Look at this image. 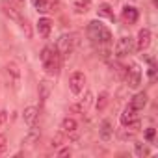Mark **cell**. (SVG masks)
I'll return each mask as SVG.
<instances>
[{
	"instance_id": "6da1fadb",
	"label": "cell",
	"mask_w": 158,
	"mask_h": 158,
	"mask_svg": "<svg viewBox=\"0 0 158 158\" xmlns=\"http://www.w3.org/2000/svg\"><path fill=\"white\" fill-rule=\"evenodd\" d=\"M86 34H88V37L91 39L93 45L108 47V45L112 43V32H110L101 21H91V23H88Z\"/></svg>"
},
{
	"instance_id": "7a4b0ae2",
	"label": "cell",
	"mask_w": 158,
	"mask_h": 158,
	"mask_svg": "<svg viewBox=\"0 0 158 158\" xmlns=\"http://www.w3.org/2000/svg\"><path fill=\"white\" fill-rule=\"evenodd\" d=\"M41 65L45 69L47 74L50 76H58L60 69H61V58L56 50V47H45L41 50Z\"/></svg>"
},
{
	"instance_id": "3957f363",
	"label": "cell",
	"mask_w": 158,
	"mask_h": 158,
	"mask_svg": "<svg viewBox=\"0 0 158 158\" xmlns=\"http://www.w3.org/2000/svg\"><path fill=\"white\" fill-rule=\"evenodd\" d=\"M2 71H4V76H6L8 86L13 91H19L21 89V69H19V65L15 61H8Z\"/></svg>"
},
{
	"instance_id": "277c9868",
	"label": "cell",
	"mask_w": 158,
	"mask_h": 158,
	"mask_svg": "<svg viewBox=\"0 0 158 158\" xmlns=\"http://www.w3.org/2000/svg\"><path fill=\"white\" fill-rule=\"evenodd\" d=\"M123 80H125L127 88H130V89H136L141 84V69H139L138 63H132L130 67H125Z\"/></svg>"
},
{
	"instance_id": "5b68a950",
	"label": "cell",
	"mask_w": 158,
	"mask_h": 158,
	"mask_svg": "<svg viewBox=\"0 0 158 158\" xmlns=\"http://www.w3.org/2000/svg\"><path fill=\"white\" fill-rule=\"evenodd\" d=\"M73 48H74V35H73V34H63V35H60V39H58V43H56V50H58L60 58H61V60L67 58V56L73 52Z\"/></svg>"
},
{
	"instance_id": "8992f818",
	"label": "cell",
	"mask_w": 158,
	"mask_h": 158,
	"mask_svg": "<svg viewBox=\"0 0 158 158\" xmlns=\"http://www.w3.org/2000/svg\"><path fill=\"white\" fill-rule=\"evenodd\" d=\"M134 50H136V43H134V39H132L130 35L121 37V39L117 41V45H115V56H117V58L130 56Z\"/></svg>"
},
{
	"instance_id": "52a82bcc",
	"label": "cell",
	"mask_w": 158,
	"mask_h": 158,
	"mask_svg": "<svg viewBox=\"0 0 158 158\" xmlns=\"http://www.w3.org/2000/svg\"><path fill=\"white\" fill-rule=\"evenodd\" d=\"M84 86H86V74L80 73V71H76L71 74L69 78V89L73 95H80L84 91Z\"/></svg>"
},
{
	"instance_id": "ba28073f",
	"label": "cell",
	"mask_w": 158,
	"mask_h": 158,
	"mask_svg": "<svg viewBox=\"0 0 158 158\" xmlns=\"http://www.w3.org/2000/svg\"><path fill=\"white\" fill-rule=\"evenodd\" d=\"M23 119H24V123H26L30 128L35 127V123H37V119H39V108H37V106H26L24 112H23Z\"/></svg>"
},
{
	"instance_id": "9c48e42d",
	"label": "cell",
	"mask_w": 158,
	"mask_h": 158,
	"mask_svg": "<svg viewBox=\"0 0 158 158\" xmlns=\"http://www.w3.org/2000/svg\"><path fill=\"white\" fill-rule=\"evenodd\" d=\"M138 17H139V13H138V10L134 8V6H125L123 8V11H121V19H123V23L125 24H136L138 23Z\"/></svg>"
},
{
	"instance_id": "30bf717a",
	"label": "cell",
	"mask_w": 158,
	"mask_h": 158,
	"mask_svg": "<svg viewBox=\"0 0 158 158\" xmlns=\"http://www.w3.org/2000/svg\"><path fill=\"white\" fill-rule=\"evenodd\" d=\"M91 102H93V93L91 91H86V97L78 102V104H73L71 106V112H76V114H86L88 112V108L91 106Z\"/></svg>"
},
{
	"instance_id": "8fae6325",
	"label": "cell",
	"mask_w": 158,
	"mask_h": 158,
	"mask_svg": "<svg viewBox=\"0 0 158 158\" xmlns=\"http://www.w3.org/2000/svg\"><path fill=\"white\" fill-rule=\"evenodd\" d=\"M149 45H151V32H149L147 28H141V30L138 32V43H136V48L143 52V50L149 48Z\"/></svg>"
},
{
	"instance_id": "7c38bea8",
	"label": "cell",
	"mask_w": 158,
	"mask_h": 158,
	"mask_svg": "<svg viewBox=\"0 0 158 158\" xmlns=\"http://www.w3.org/2000/svg\"><path fill=\"white\" fill-rule=\"evenodd\" d=\"M134 119H136V110H134V108H132V104L128 102V104L125 106V110H123V114H121L119 121H121V125H123V127H127V125H130Z\"/></svg>"
},
{
	"instance_id": "4fadbf2b",
	"label": "cell",
	"mask_w": 158,
	"mask_h": 158,
	"mask_svg": "<svg viewBox=\"0 0 158 158\" xmlns=\"http://www.w3.org/2000/svg\"><path fill=\"white\" fill-rule=\"evenodd\" d=\"M32 6L39 13H48L54 11V0H32Z\"/></svg>"
},
{
	"instance_id": "5bb4252c",
	"label": "cell",
	"mask_w": 158,
	"mask_h": 158,
	"mask_svg": "<svg viewBox=\"0 0 158 158\" xmlns=\"http://www.w3.org/2000/svg\"><path fill=\"white\" fill-rule=\"evenodd\" d=\"M50 30H52V21L50 19H47V17H43V19H39L37 21V32H39V35L41 37H48L50 35Z\"/></svg>"
},
{
	"instance_id": "9a60e30c",
	"label": "cell",
	"mask_w": 158,
	"mask_h": 158,
	"mask_svg": "<svg viewBox=\"0 0 158 158\" xmlns=\"http://www.w3.org/2000/svg\"><path fill=\"white\" fill-rule=\"evenodd\" d=\"M130 104H132V108H134L136 112L143 110V108L147 106V93H145V91H139V93H136V95L132 97Z\"/></svg>"
},
{
	"instance_id": "2e32d148",
	"label": "cell",
	"mask_w": 158,
	"mask_h": 158,
	"mask_svg": "<svg viewBox=\"0 0 158 158\" xmlns=\"http://www.w3.org/2000/svg\"><path fill=\"white\" fill-rule=\"evenodd\" d=\"M112 134H114V128H112V123L108 119H104L101 123V128H99V136L102 141H110L112 139Z\"/></svg>"
},
{
	"instance_id": "e0dca14e",
	"label": "cell",
	"mask_w": 158,
	"mask_h": 158,
	"mask_svg": "<svg viewBox=\"0 0 158 158\" xmlns=\"http://www.w3.org/2000/svg\"><path fill=\"white\" fill-rule=\"evenodd\" d=\"M97 15L99 17H104V19H108V21H115V15H114V8L110 6V4H99V8H97Z\"/></svg>"
},
{
	"instance_id": "ac0fdd59",
	"label": "cell",
	"mask_w": 158,
	"mask_h": 158,
	"mask_svg": "<svg viewBox=\"0 0 158 158\" xmlns=\"http://www.w3.org/2000/svg\"><path fill=\"white\" fill-rule=\"evenodd\" d=\"M60 128H61V132H63L65 136H67V134H74L76 128H78V123H76L73 117H65V119L61 121V127H60Z\"/></svg>"
},
{
	"instance_id": "d6986e66",
	"label": "cell",
	"mask_w": 158,
	"mask_h": 158,
	"mask_svg": "<svg viewBox=\"0 0 158 158\" xmlns=\"http://www.w3.org/2000/svg\"><path fill=\"white\" fill-rule=\"evenodd\" d=\"M39 138H41V134H39V130L35 128V127H32V130H30V134L23 139V145H26V147H34L35 143H39Z\"/></svg>"
},
{
	"instance_id": "ffe728a7",
	"label": "cell",
	"mask_w": 158,
	"mask_h": 158,
	"mask_svg": "<svg viewBox=\"0 0 158 158\" xmlns=\"http://www.w3.org/2000/svg\"><path fill=\"white\" fill-rule=\"evenodd\" d=\"M73 8H74V11L76 13H88L89 10H91V0H74L73 2Z\"/></svg>"
},
{
	"instance_id": "44dd1931",
	"label": "cell",
	"mask_w": 158,
	"mask_h": 158,
	"mask_svg": "<svg viewBox=\"0 0 158 158\" xmlns=\"http://www.w3.org/2000/svg\"><path fill=\"white\" fill-rule=\"evenodd\" d=\"M48 95H50V84L47 80H41L39 82V99H41V104L48 99Z\"/></svg>"
},
{
	"instance_id": "7402d4cb",
	"label": "cell",
	"mask_w": 158,
	"mask_h": 158,
	"mask_svg": "<svg viewBox=\"0 0 158 158\" xmlns=\"http://www.w3.org/2000/svg\"><path fill=\"white\" fill-rule=\"evenodd\" d=\"M108 101H110V95H108L106 91H102V93L99 95V99H97V110H99V112H102V110L106 108Z\"/></svg>"
},
{
	"instance_id": "603a6c76",
	"label": "cell",
	"mask_w": 158,
	"mask_h": 158,
	"mask_svg": "<svg viewBox=\"0 0 158 158\" xmlns=\"http://www.w3.org/2000/svg\"><path fill=\"white\" fill-rule=\"evenodd\" d=\"M19 26H21V30L24 32L26 39H30V37H32V26H30V23H28V19H26V17H24V19L19 23Z\"/></svg>"
},
{
	"instance_id": "cb8c5ba5",
	"label": "cell",
	"mask_w": 158,
	"mask_h": 158,
	"mask_svg": "<svg viewBox=\"0 0 158 158\" xmlns=\"http://www.w3.org/2000/svg\"><path fill=\"white\" fill-rule=\"evenodd\" d=\"M127 127H128L127 130H121V132H119V138H121V139H132V138H134V134L138 132V130H134L130 125H127Z\"/></svg>"
},
{
	"instance_id": "d4e9b609",
	"label": "cell",
	"mask_w": 158,
	"mask_h": 158,
	"mask_svg": "<svg viewBox=\"0 0 158 158\" xmlns=\"http://www.w3.org/2000/svg\"><path fill=\"white\" fill-rule=\"evenodd\" d=\"M63 139H65V134L60 130V132L52 138V147H60V145H63Z\"/></svg>"
},
{
	"instance_id": "484cf974",
	"label": "cell",
	"mask_w": 158,
	"mask_h": 158,
	"mask_svg": "<svg viewBox=\"0 0 158 158\" xmlns=\"http://www.w3.org/2000/svg\"><path fill=\"white\" fill-rule=\"evenodd\" d=\"M134 152H136V156H147V154H149V151H147V147H145L143 143H136Z\"/></svg>"
},
{
	"instance_id": "4316f807",
	"label": "cell",
	"mask_w": 158,
	"mask_h": 158,
	"mask_svg": "<svg viewBox=\"0 0 158 158\" xmlns=\"http://www.w3.org/2000/svg\"><path fill=\"white\" fill-rule=\"evenodd\" d=\"M6 149H8V136L6 134H0V154L6 152Z\"/></svg>"
},
{
	"instance_id": "83f0119b",
	"label": "cell",
	"mask_w": 158,
	"mask_h": 158,
	"mask_svg": "<svg viewBox=\"0 0 158 158\" xmlns=\"http://www.w3.org/2000/svg\"><path fill=\"white\" fill-rule=\"evenodd\" d=\"M154 132H156V130H154L152 127L147 128V130H145V139H147V141H152V139H154Z\"/></svg>"
},
{
	"instance_id": "f1b7e54d",
	"label": "cell",
	"mask_w": 158,
	"mask_h": 158,
	"mask_svg": "<svg viewBox=\"0 0 158 158\" xmlns=\"http://www.w3.org/2000/svg\"><path fill=\"white\" fill-rule=\"evenodd\" d=\"M8 123V112L6 110H0V127H4Z\"/></svg>"
},
{
	"instance_id": "f546056e",
	"label": "cell",
	"mask_w": 158,
	"mask_h": 158,
	"mask_svg": "<svg viewBox=\"0 0 158 158\" xmlns=\"http://www.w3.org/2000/svg\"><path fill=\"white\" fill-rule=\"evenodd\" d=\"M69 154H71V149H61L58 152V156H69Z\"/></svg>"
}]
</instances>
